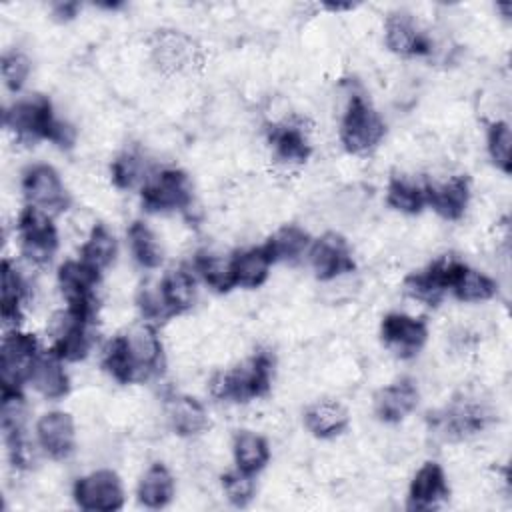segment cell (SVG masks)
<instances>
[{
    "label": "cell",
    "mask_w": 512,
    "mask_h": 512,
    "mask_svg": "<svg viewBox=\"0 0 512 512\" xmlns=\"http://www.w3.org/2000/svg\"><path fill=\"white\" fill-rule=\"evenodd\" d=\"M198 278L188 264L166 268L156 280L158 294L166 306L170 318L188 314L198 300Z\"/></svg>",
    "instance_id": "27"
},
{
    "label": "cell",
    "mask_w": 512,
    "mask_h": 512,
    "mask_svg": "<svg viewBox=\"0 0 512 512\" xmlns=\"http://www.w3.org/2000/svg\"><path fill=\"white\" fill-rule=\"evenodd\" d=\"M450 498L446 468L438 460H424L408 480L404 508L408 512H432Z\"/></svg>",
    "instance_id": "20"
},
{
    "label": "cell",
    "mask_w": 512,
    "mask_h": 512,
    "mask_svg": "<svg viewBox=\"0 0 512 512\" xmlns=\"http://www.w3.org/2000/svg\"><path fill=\"white\" fill-rule=\"evenodd\" d=\"M220 490L230 506L248 508L256 498V476L232 468L220 476Z\"/></svg>",
    "instance_id": "41"
},
{
    "label": "cell",
    "mask_w": 512,
    "mask_h": 512,
    "mask_svg": "<svg viewBox=\"0 0 512 512\" xmlns=\"http://www.w3.org/2000/svg\"><path fill=\"white\" fill-rule=\"evenodd\" d=\"M14 238L22 260L34 268H48L60 250V230L56 218L26 206L20 208L14 224Z\"/></svg>",
    "instance_id": "8"
},
{
    "label": "cell",
    "mask_w": 512,
    "mask_h": 512,
    "mask_svg": "<svg viewBox=\"0 0 512 512\" xmlns=\"http://www.w3.org/2000/svg\"><path fill=\"white\" fill-rule=\"evenodd\" d=\"M96 318L62 306L48 316L46 322V348L52 350L66 364H76L86 360L96 344Z\"/></svg>",
    "instance_id": "6"
},
{
    "label": "cell",
    "mask_w": 512,
    "mask_h": 512,
    "mask_svg": "<svg viewBox=\"0 0 512 512\" xmlns=\"http://www.w3.org/2000/svg\"><path fill=\"white\" fill-rule=\"evenodd\" d=\"M306 264L318 282H338L356 272L352 244L338 230H326L312 240Z\"/></svg>",
    "instance_id": "16"
},
{
    "label": "cell",
    "mask_w": 512,
    "mask_h": 512,
    "mask_svg": "<svg viewBox=\"0 0 512 512\" xmlns=\"http://www.w3.org/2000/svg\"><path fill=\"white\" fill-rule=\"evenodd\" d=\"M198 48L178 30H158L150 40V60L162 74H180L196 64Z\"/></svg>",
    "instance_id": "25"
},
{
    "label": "cell",
    "mask_w": 512,
    "mask_h": 512,
    "mask_svg": "<svg viewBox=\"0 0 512 512\" xmlns=\"http://www.w3.org/2000/svg\"><path fill=\"white\" fill-rule=\"evenodd\" d=\"M0 76H2L4 88L10 94H14V96L24 94V88L32 76L30 56L20 48L4 50L2 58H0Z\"/></svg>",
    "instance_id": "40"
},
{
    "label": "cell",
    "mask_w": 512,
    "mask_h": 512,
    "mask_svg": "<svg viewBox=\"0 0 512 512\" xmlns=\"http://www.w3.org/2000/svg\"><path fill=\"white\" fill-rule=\"evenodd\" d=\"M426 208L444 222H460L472 204V180L454 172L424 180Z\"/></svg>",
    "instance_id": "19"
},
{
    "label": "cell",
    "mask_w": 512,
    "mask_h": 512,
    "mask_svg": "<svg viewBox=\"0 0 512 512\" xmlns=\"http://www.w3.org/2000/svg\"><path fill=\"white\" fill-rule=\"evenodd\" d=\"M44 346L28 328L2 330L0 340V390L28 388L30 372Z\"/></svg>",
    "instance_id": "10"
},
{
    "label": "cell",
    "mask_w": 512,
    "mask_h": 512,
    "mask_svg": "<svg viewBox=\"0 0 512 512\" xmlns=\"http://www.w3.org/2000/svg\"><path fill=\"white\" fill-rule=\"evenodd\" d=\"M100 368L122 386L146 384L166 368L160 326L138 320L110 336L100 348Z\"/></svg>",
    "instance_id": "1"
},
{
    "label": "cell",
    "mask_w": 512,
    "mask_h": 512,
    "mask_svg": "<svg viewBox=\"0 0 512 512\" xmlns=\"http://www.w3.org/2000/svg\"><path fill=\"white\" fill-rule=\"evenodd\" d=\"M420 404L418 382L410 376H398L372 394V414L378 422L396 426L410 418Z\"/></svg>",
    "instance_id": "23"
},
{
    "label": "cell",
    "mask_w": 512,
    "mask_h": 512,
    "mask_svg": "<svg viewBox=\"0 0 512 512\" xmlns=\"http://www.w3.org/2000/svg\"><path fill=\"white\" fill-rule=\"evenodd\" d=\"M314 236L300 224L296 222H286L280 224L272 234L262 242L266 252L270 254L274 266L276 264H300L306 262L310 244Z\"/></svg>",
    "instance_id": "33"
},
{
    "label": "cell",
    "mask_w": 512,
    "mask_h": 512,
    "mask_svg": "<svg viewBox=\"0 0 512 512\" xmlns=\"http://www.w3.org/2000/svg\"><path fill=\"white\" fill-rule=\"evenodd\" d=\"M70 498L84 512H118L126 504L124 480L112 468H94L74 478Z\"/></svg>",
    "instance_id": "12"
},
{
    "label": "cell",
    "mask_w": 512,
    "mask_h": 512,
    "mask_svg": "<svg viewBox=\"0 0 512 512\" xmlns=\"http://www.w3.org/2000/svg\"><path fill=\"white\" fill-rule=\"evenodd\" d=\"M164 422L168 430L182 440H192L206 434L212 424L206 404L200 398L184 392L170 394L164 400Z\"/></svg>",
    "instance_id": "24"
},
{
    "label": "cell",
    "mask_w": 512,
    "mask_h": 512,
    "mask_svg": "<svg viewBox=\"0 0 512 512\" xmlns=\"http://www.w3.org/2000/svg\"><path fill=\"white\" fill-rule=\"evenodd\" d=\"M380 344L398 360H414L430 340V324L424 316L404 310H390L378 324Z\"/></svg>",
    "instance_id": "13"
},
{
    "label": "cell",
    "mask_w": 512,
    "mask_h": 512,
    "mask_svg": "<svg viewBox=\"0 0 512 512\" xmlns=\"http://www.w3.org/2000/svg\"><path fill=\"white\" fill-rule=\"evenodd\" d=\"M484 148L490 164L504 176L512 170V130L506 120H490L484 130Z\"/></svg>",
    "instance_id": "39"
},
{
    "label": "cell",
    "mask_w": 512,
    "mask_h": 512,
    "mask_svg": "<svg viewBox=\"0 0 512 512\" xmlns=\"http://www.w3.org/2000/svg\"><path fill=\"white\" fill-rule=\"evenodd\" d=\"M140 208L146 214L188 216L194 206V186L186 170L178 166L154 168L138 190Z\"/></svg>",
    "instance_id": "5"
},
{
    "label": "cell",
    "mask_w": 512,
    "mask_h": 512,
    "mask_svg": "<svg viewBox=\"0 0 512 512\" xmlns=\"http://www.w3.org/2000/svg\"><path fill=\"white\" fill-rule=\"evenodd\" d=\"M350 410L338 398H318L302 410V426L316 440H336L350 428Z\"/></svg>",
    "instance_id": "26"
},
{
    "label": "cell",
    "mask_w": 512,
    "mask_h": 512,
    "mask_svg": "<svg viewBox=\"0 0 512 512\" xmlns=\"http://www.w3.org/2000/svg\"><path fill=\"white\" fill-rule=\"evenodd\" d=\"M388 132L380 110L360 90L348 92L338 118V142L348 156L362 158L380 148Z\"/></svg>",
    "instance_id": "4"
},
{
    "label": "cell",
    "mask_w": 512,
    "mask_h": 512,
    "mask_svg": "<svg viewBox=\"0 0 512 512\" xmlns=\"http://www.w3.org/2000/svg\"><path fill=\"white\" fill-rule=\"evenodd\" d=\"M274 374V352L270 348H258L242 362L216 370L208 380V394L222 404H248L270 394Z\"/></svg>",
    "instance_id": "3"
},
{
    "label": "cell",
    "mask_w": 512,
    "mask_h": 512,
    "mask_svg": "<svg viewBox=\"0 0 512 512\" xmlns=\"http://www.w3.org/2000/svg\"><path fill=\"white\" fill-rule=\"evenodd\" d=\"M32 300V284L18 262L4 256L0 262V320L2 330L22 328Z\"/></svg>",
    "instance_id": "22"
},
{
    "label": "cell",
    "mask_w": 512,
    "mask_h": 512,
    "mask_svg": "<svg viewBox=\"0 0 512 512\" xmlns=\"http://www.w3.org/2000/svg\"><path fill=\"white\" fill-rule=\"evenodd\" d=\"M20 192L26 206L54 218L72 208V194L58 168L50 162H30L20 174Z\"/></svg>",
    "instance_id": "11"
},
{
    "label": "cell",
    "mask_w": 512,
    "mask_h": 512,
    "mask_svg": "<svg viewBox=\"0 0 512 512\" xmlns=\"http://www.w3.org/2000/svg\"><path fill=\"white\" fill-rule=\"evenodd\" d=\"M80 10H82V6L78 4V2H52L50 6H48V12H50V18L54 20V22H58V24H68V22H72V20H76L78 18V14H80Z\"/></svg>",
    "instance_id": "42"
},
{
    "label": "cell",
    "mask_w": 512,
    "mask_h": 512,
    "mask_svg": "<svg viewBox=\"0 0 512 512\" xmlns=\"http://www.w3.org/2000/svg\"><path fill=\"white\" fill-rule=\"evenodd\" d=\"M494 422V412L480 394L460 392L430 418V430L450 442L482 434Z\"/></svg>",
    "instance_id": "7"
},
{
    "label": "cell",
    "mask_w": 512,
    "mask_h": 512,
    "mask_svg": "<svg viewBox=\"0 0 512 512\" xmlns=\"http://www.w3.org/2000/svg\"><path fill=\"white\" fill-rule=\"evenodd\" d=\"M266 146L270 160L280 170H298L314 154L310 128L300 118H278L266 128Z\"/></svg>",
    "instance_id": "14"
},
{
    "label": "cell",
    "mask_w": 512,
    "mask_h": 512,
    "mask_svg": "<svg viewBox=\"0 0 512 512\" xmlns=\"http://www.w3.org/2000/svg\"><path fill=\"white\" fill-rule=\"evenodd\" d=\"M0 430L8 462L16 470H28L38 448L28 438V402L24 390H0Z\"/></svg>",
    "instance_id": "9"
},
{
    "label": "cell",
    "mask_w": 512,
    "mask_h": 512,
    "mask_svg": "<svg viewBox=\"0 0 512 512\" xmlns=\"http://www.w3.org/2000/svg\"><path fill=\"white\" fill-rule=\"evenodd\" d=\"M66 366L68 364L62 358L44 348L30 372L28 388L46 402H62L72 392V378Z\"/></svg>",
    "instance_id": "29"
},
{
    "label": "cell",
    "mask_w": 512,
    "mask_h": 512,
    "mask_svg": "<svg viewBox=\"0 0 512 512\" xmlns=\"http://www.w3.org/2000/svg\"><path fill=\"white\" fill-rule=\"evenodd\" d=\"M154 168L138 148H124L118 152L108 168L110 182L116 190H140Z\"/></svg>",
    "instance_id": "38"
},
{
    "label": "cell",
    "mask_w": 512,
    "mask_h": 512,
    "mask_svg": "<svg viewBox=\"0 0 512 512\" xmlns=\"http://www.w3.org/2000/svg\"><path fill=\"white\" fill-rule=\"evenodd\" d=\"M188 266L200 284L216 294H228L234 290L232 270H230V252L224 254L214 248H200L192 254Z\"/></svg>",
    "instance_id": "36"
},
{
    "label": "cell",
    "mask_w": 512,
    "mask_h": 512,
    "mask_svg": "<svg viewBox=\"0 0 512 512\" xmlns=\"http://www.w3.org/2000/svg\"><path fill=\"white\" fill-rule=\"evenodd\" d=\"M498 292L500 284L492 274L456 258L450 276L448 296H452L460 304H486L492 302Z\"/></svg>",
    "instance_id": "28"
},
{
    "label": "cell",
    "mask_w": 512,
    "mask_h": 512,
    "mask_svg": "<svg viewBox=\"0 0 512 512\" xmlns=\"http://www.w3.org/2000/svg\"><path fill=\"white\" fill-rule=\"evenodd\" d=\"M382 42L384 48L406 60L428 58L434 52V40L418 22V18L408 10H392L382 22Z\"/></svg>",
    "instance_id": "18"
},
{
    "label": "cell",
    "mask_w": 512,
    "mask_h": 512,
    "mask_svg": "<svg viewBox=\"0 0 512 512\" xmlns=\"http://www.w3.org/2000/svg\"><path fill=\"white\" fill-rule=\"evenodd\" d=\"M384 204L400 216H418L426 210V186L408 174H390L384 186Z\"/></svg>",
    "instance_id": "35"
},
{
    "label": "cell",
    "mask_w": 512,
    "mask_h": 512,
    "mask_svg": "<svg viewBox=\"0 0 512 512\" xmlns=\"http://www.w3.org/2000/svg\"><path fill=\"white\" fill-rule=\"evenodd\" d=\"M2 126L16 144L34 146L48 142L60 150H72L78 140L76 126L58 116L52 100L44 94H20L2 110Z\"/></svg>",
    "instance_id": "2"
},
{
    "label": "cell",
    "mask_w": 512,
    "mask_h": 512,
    "mask_svg": "<svg viewBox=\"0 0 512 512\" xmlns=\"http://www.w3.org/2000/svg\"><path fill=\"white\" fill-rule=\"evenodd\" d=\"M118 252H120V242L112 232V228L104 222H94L90 230L82 236L76 256L104 274L116 262Z\"/></svg>",
    "instance_id": "37"
},
{
    "label": "cell",
    "mask_w": 512,
    "mask_h": 512,
    "mask_svg": "<svg viewBox=\"0 0 512 512\" xmlns=\"http://www.w3.org/2000/svg\"><path fill=\"white\" fill-rule=\"evenodd\" d=\"M126 246L132 262L146 272H154L164 264V242L146 220H132L126 228Z\"/></svg>",
    "instance_id": "34"
},
{
    "label": "cell",
    "mask_w": 512,
    "mask_h": 512,
    "mask_svg": "<svg viewBox=\"0 0 512 512\" xmlns=\"http://www.w3.org/2000/svg\"><path fill=\"white\" fill-rule=\"evenodd\" d=\"M274 262L266 252L264 244L258 246H244L230 252V270L234 288L240 290H258L262 288L270 274Z\"/></svg>",
    "instance_id": "31"
},
{
    "label": "cell",
    "mask_w": 512,
    "mask_h": 512,
    "mask_svg": "<svg viewBox=\"0 0 512 512\" xmlns=\"http://www.w3.org/2000/svg\"><path fill=\"white\" fill-rule=\"evenodd\" d=\"M38 452L52 462H66L78 448V426L72 412L62 408L44 410L32 428Z\"/></svg>",
    "instance_id": "17"
},
{
    "label": "cell",
    "mask_w": 512,
    "mask_h": 512,
    "mask_svg": "<svg viewBox=\"0 0 512 512\" xmlns=\"http://www.w3.org/2000/svg\"><path fill=\"white\" fill-rule=\"evenodd\" d=\"M230 454L236 470L258 476L268 468L272 460V446L264 434L252 428H240L232 436Z\"/></svg>",
    "instance_id": "32"
},
{
    "label": "cell",
    "mask_w": 512,
    "mask_h": 512,
    "mask_svg": "<svg viewBox=\"0 0 512 512\" xmlns=\"http://www.w3.org/2000/svg\"><path fill=\"white\" fill-rule=\"evenodd\" d=\"M176 478L162 460L150 462L136 482V502L146 510H164L176 498Z\"/></svg>",
    "instance_id": "30"
},
{
    "label": "cell",
    "mask_w": 512,
    "mask_h": 512,
    "mask_svg": "<svg viewBox=\"0 0 512 512\" xmlns=\"http://www.w3.org/2000/svg\"><path fill=\"white\" fill-rule=\"evenodd\" d=\"M100 284L102 272H98L78 256L66 258L56 268V288L62 296V302L92 318H98Z\"/></svg>",
    "instance_id": "15"
},
{
    "label": "cell",
    "mask_w": 512,
    "mask_h": 512,
    "mask_svg": "<svg viewBox=\"0 0 512 512\" xmlns=\"http://www.w3.org/2000/svg\"><path fill=\"white\" fill-rule=\"evenodd\" d=\"M454 262L456 256L444 254L424 264L422 268L410 270L402 278V292L422 306H438L448 296Z\"/></svg>",
    "instance_id": "21"
}]
</instances>
